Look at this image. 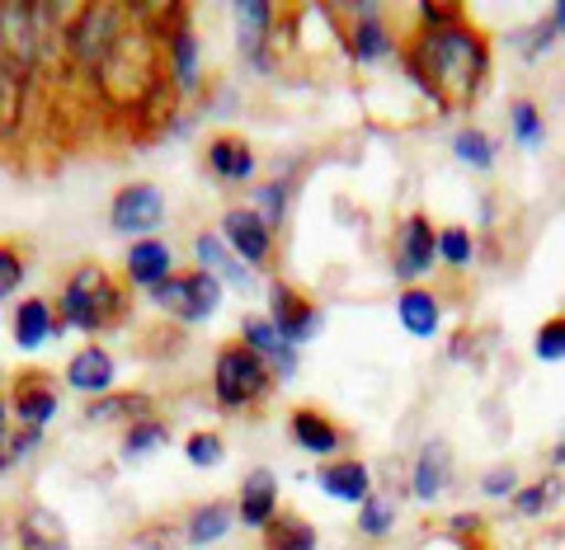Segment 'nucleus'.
<instances>
[{
	"instance_id": "obj_6",
	"label": "nucleus",
	"mask_w": 565,
	"mask_h": 550,
	"mask_svg": "<svg viewBox=\"0 0 565 550\" xmlns=\"http://www.w3.org/2000/svg\"><path fill=\"white\" fill-rule=\"evenodd\" d=\"M269 325H274L292 348H307L311 339H321L326 311L316 306V301H311L302 288H292V282L274 278V282H269Z\"/></svg>"
},
{
	"instance_id": "obj_28",
	"label": "nucleus",
	"mask_w": 565,
	"mask_h": 550,
	"mask_svg": "<svg viewBox=\"0 0 565 550\" xmlns=\"http://www.w3.org/2000/svg\"><path fill=\"white\" fill-rule=\"evenodd\" d=\"M396 315L405 334H415V339H434L438 325H444V301H438L429 288H405L401 301H396Z\"/></svg>"
},
{
	"instance_id": "obj_31",
	"label": "nucleus",
	"mask_w": 565,
	"mask_h": 550,
	"mask_svg": "<svg viewBox=\"0 0 565 550\" xmlns=\"http://www.w3.org/2000/svg\"><path fill=\"white\" fill-rule=\"evenodd\" d=\"M166 438H170V429L161 419H137L132 429H122V438H118V456L122 461H132V456H147V452H156V447H166Z\"/></svg>"
},
{
	"instance_id": "obj_12",
	"label": "nucleus",
	"mask_w": 565,
	"mask_h": 550,
	"mask_svg": "<svg viewBox=\"0 0 565 550\" xmlns=\"http://www.w3.org/2000/svg\"><path fill=\"white\" fill-rule=\"evenodd\" d=\"M57 377L43 367H24L20 377L10 381V414L24 423V429H47L57 419Z\"/></svg>"
},
{
	"instance_id": "obj_20",
	"label": "nucleus",
	"mask_w": 565,
	"mask_h": 550,
	"mask_svg": "<svg viewBox=\"0 0 565 550\" xmlns=\"http://www.w3.org/2000/svg\"><path fill=\"white\" fill-rule=\"evenodd\" d=\"M236 14V39H241V52L250 57V66L269 71V29H274V6L269 0H241L232 10Z\"/></svg>"
},
{
	"instance_id": "obj_16",
	"label": "nucleus",
	"mask_w": 565,
	"mask_h": 550,
	"mask_svg": "<svg viewBox=\"0 0 565 550\" xmlns=\"http://www.w3.org/2000/svg\"><path fill=\"white\" fill-rule=\"evenodd\" d=\"M114 381H118V363H114V353L104 344H85L81 353H71L66 386L76 390V396L99 400V396H109V390H114Z\"/></svg>"
},
{
	"instance_id": "obj_8",
	"label": "nucleus",
	"mask_w": 565,
	"mask_h": 550,
	"mask_svg": "<svg viewBox=\"0 0 565 550\" xmlns=\"http://www.w3.org/2000/svg\"><path fill=\"white\" fill-rule=\"evenodd\" d=\"M340 39H344V52L359 66H377L396 52V33H392V24H386L382 6H344Z\"/></svg>"
},
{
	"instance_id": "obj_19",
	"label": "nucleus",
	"mask_w": 565,
	"mask_h": 550,
	"mask_svg": "<svg viewBox=\"0 0 565 550\" xmlns=\"http://www.w3.org/2000/svg\"><path fill=\"white\" fill-rule=\"evenodd\" d=\"M448 485H452V447L444 438H429L411 466V494L419 504H434V499H444Z\"/></svg>"
},
{
	"instance_id": "obj_2",
	"label": "nucleus",
	"mask_w": 565,
	"mask_h": 550,
	"mask_svg": "<svg viewBox=\"0 0 565 550\" xmlns=\"http://www.w3.org/2000/svg\"><path fill=\"white\" fill-rule=\"evenodd\" d=\"M128 315V288L104 269V263L85 259L66 273L62 292H57V325L66 330H81V334H99V330H114L122 325Z\"/></svg>"
},
{
	"instance_id": "obj_41",
	"label": "nucleus",
	"mask_w": 565,
	"mask_h": 550,
	"mask_svg": "<svg viewBox=\"0 0 565 550\" xmlns=\"http://www.w3.org/2000/svg\"><path fill=\"white\" fill-rule=\"evenodd\" d=\"M43 438H47V429H10V438L0 442V447H6V452H10V461L20 466L24 456H33V452L43 447Z\"/></svg>"
},
{
	"instance_id": "obj_10",
	"label": "nucleus",
	"mask_w": 565,
	"mask_h": 550,
	"mask_svg": "<svg viewBox=\"0 0 565 550\" xmlns=\"http://www.w3.org/2000/svg\"><path fill=\"white\" fill-rule=\"evenodd\" d=\"M217 236L226 240V250H232L250 273L274 263V230L264 226V217L255 207H226Z\"/></svg>"
},
{
	"instance_id": "obj_23",
	"label": "nucleus",
	"mask_w": 565,
	"mask_h": 550,
	"mask_svg": "<svg viewBox=\"0 0 565 550\" xmlns=\"http://www.w3.org/2000/svg\"><path fill=\"white\" fill-rule=\"evenodd\" d=\"M316 485H321V494H330L334 504L359 508L367 494H373V471H367L359 456H344V461H330V466L316 471Z\"/></svg>"
},
{
	"instance_id": "obj_45",
	"label": "nucleus",
	"mask_w": 565,
	"mask_h": 550,
	"mask_svg": "<svg viewBox=\"0 0 565 550\" xmlns=\"http://www.w3.org/2000/svg\"><path fill=\"white\" fill-rule=\"evenodd\" d=\"M10 438V400H0V442Z\"/></svg>"
},
{
	"instance_id": "obj_21",
	"label": "nucleus",
	"mask_w": 565,
	"mask_h": 550,
	"mask_svg": "<svg viewBox=\"0 0 565 550\" xmlns=\"http://www.w3.org/2000/svg\"><path fill=\"white\" fill-rule=\"evenodd\" d=\"M14 541L20 550H71V531L47 504H24L20 522H14Z\"/></svg>"
},
{
	"instance_id": "obj_7",
	"label": "nucleus",
	"mask_w": 565,
	"mask_h": 550,
	"mask_svg": "<svg viewBox=\"0 0 565 550\" xmlns=\"http://www.w3.org/2000/svg\"><path fill=\"white\" fill-rule=\"evenodd\" d=\"M161 57H166V76L174 85V95H199V33H193L184 6H170V20L161 24Z\"/></svg>"
},
{
	"instance_id": "obj_36",
	"label": "nucleus",
	"mask_w": 565,
	"mask_h": 550,
	"mask_svg": "<svg viewBox=\"0 0 565 550\" xmlns=\"http://www.w3.org/2000/svg\"><path fill=\"white\" fill-rule=\"evenodd\" d=\"M452 155L471 170H490L494 165V141L481 132V128H462L452 137Z\"/></svg>"
},
{
	"instance_id": "obj_35",
	"label": "nucleus",
	"mask_w": 565,
	"mask_h": 550,
	"mask_svg": "<svg viewBox=\"0 0 565 550\" xmlns=\"http://www.w3.org/2000/svg\"><path fill=\"white\" fill-rule=\"evenodd\" d=\"M509 128H514V141H519V147H527V151H537L542 137H546L542 114H537L533 99H514V104H509Z\"/></svg>"
},
{
	"instance_id": "obj_34",
	"label": "nucleus",
	"mask_w": 565,
	"mask_h": 550,
	"mask_svg": "<svg viewBox=\"0 0 565 550\" xmlns=\"http://www.w3.org/2000/svg\"><path fill=\"white\" fill-rule=\"evenodd\" d=\"M438 259H444L448 269L462 273L467 263L476 259V236L467 226H438Z\"/></svg>"
},
{
	"instance_id": "obj_48",
	"label": "nucleus",
	"mask_w": 565,
	"mask_h": 550,
	"mask_svg": "<svg viewBox=\"0 0 565 550\" xmlns=\"http://www.w3.org/2000/svg\"><path fill=\"white\" fill-rule=\"evenodd\" d=\"M552 461H556V466H565V438H561V447H556V456H552Z\"/></svg>"
},
{
	"instance_id": "obj_46",
	"label": "nucleus",
	"mask_w": 565,
	"mask_h": 550,
	"mask_svg": "<svg viewBox=\"0 0 565 550\" xmlns=\"http://www.w3.org/2000/svg\"><path fill=\"white\" fill-rule=\"evenodd\" d=\"M14 471V461H10V452L6 447H0V475H10Z\"/></svg>"
},
{
	"instance_id": "obj_24",
	"label": "nucleus",
	"mask_w": 565,
	"mask_h": 550,
	"mask_svg": "<svg viewBox=\"0 0 565 550\" xmlns=\"http://www.w3.org/2000/svg\"><path fill=\"white\" fill-rule=\"evenodd\" d=\"M10 334H14V344H20L24 353L43 348V344L52 339V334H57V339H62V325H57V306H52L47 296H24L20 306H14Z\"/></svg>"
},
{
	"instance_id": "obj_17",
	"label": "nucleus",
	"mask_w": 565,
	"mask_h": 550,
	"mask_svg": "<svg viewBox=\"0 0 565 550\" xmlns=\"http://www.w3.org/2000/svg\"><path fill=\"white\" fill-rule=\"evenodd\" d=\"M278 513H282V504H278V475L269 466L245 471L241 494H236V518L250 527V531H264V527L278 518Z\"/></svg>"
},
{
	"instance_id": "obj_5",
	"label": "nucleus",
	"mask_w": 565,
	"mask_h": 550,
	"mask_svg": "<svg viewBox=\"0 0 565 550\" xmlns=\"http://www.w3.org/2000/svg\"><path fill=\"white\" fill-rule=\"evenodd\" d=\"M151 301H156V311L170 315V321H180V325H203V321H212V315H217V306H222V282L212 278V273H203V269H189V273L166 278L161 288L151 292Z\"/></svg>"
},
{
	"instance_id": "obj_18",
	"label": "nucleus",
	"mask_w": 565,
	"mask_h": 550,
	"mask_svg": "<svg viewBox=\"0 0 565 550\" xmlns=\"http://www.w3.org/2000/svg\"><path fill=\"white\" fill-rule=\"evenodd\" d=\"M122 278H128V288H141V292H156L166 278H174V250L166 240H132L128 255H122Z\"/></svg>"
},
{
	"instance_id": "obj_4",
	"label": "nucleus",
	"mask_w": 565,
	"mask_h": 550,
	"mask_svg": "<svg viewBox=\"0 0 565 550\" xmlns=\"http://www.w3.org/2000/svg\"><path fill=\"white\" fill-rule=\"evenodd\" d=\"M122 29H128V6H109V0L81 6L66 24V62L85 71V76H95Z\"/></svg>"
},
{
	"instance_id": "obj_43",
	"label": "nucleus",
	"mask_w": 565,
	"mask_h": 550,
	"mask_svg": "<svg viewBox=\"0 0 565 550\" xmlns=\"http://www.w3.org/2000/svg\"><path fill=\"white\" fill-rule=\"evenodd\" d=\"M476 531H481V518H476V513H457L452 518V537H476Z\"/></svg>"
},
{
	"instance_id": "obj_44",
	"label": "nucleus",
	"mask_w": 565,
	"mask_h": 550,
	"mask_svg": "<svg viewBox=\"0 0 565 550\" xmlns=\"http://www.w3.org/2000/svg\"><path fill=\"white\" fill-rule=\"evenodd\" d=\"M546 24H552L556 33H565V0H556V6H552V14H546Z\"/></svg>"
},
{
	"instance_id": "obj_29",
	"label": "nucleus",
	"mask_w": 565,
	"mask_h": 550,
	"mask_svg": "<svg viewBox=\"0 0 565 550\" xmlns=\"http://www.w3.org/2000/svg\"><path fill=\"white\" fill-rule=\"evenodd\" d=\"M264 537V550H316L321 546V531H316L302 513H292V508H282L278 518L259 531Z\"/></svg>"
},
{
	"instance_id": "obj_38",
	"label": "nucleus",
	"mask_w": 565,
	"mask_h": 550,
	"mask_svg": "<svg viewBox=\"0 0 565 550\" xmlns=\"http://www.w3.org/2000/svg\"><path fill=\"white\" fill-rule=\"evenodd\" d=\"M288 198H292V188L282 184V180H269V184H259V193H255V212L264 217V226L269 230H278L282 226V217H288Z\"/></svg>"
},
{
	"instance_id": "obj_26",
	"label": "nucleus",
	"mask_w": 565,
	"mask_h": 550,
	"mask_svg": "<svg viewBox=\"0 0 565 550\" xmlns=\"http://www.w3.org/2000/svg\"><path fill=\"white\" fill-rule=\"evenodd\" d=\"M236 527V508L226 504V499H207V504H199L184 518V546H193V550H207V546H217V541H226V531Z\"/></svg>"
},
{
	"instance_id": "obj_47",
	"label": "nucleus",
	"mask_w": 565,
	"mask_h": 550,
	"mask_svg": "<svg viewBox=\"0 0 565 550\" xmlns=\"http://www.w3.org/2000/svg\"><path fill=\"white\" fill-rule=\"evenodd\" d=\"M6 546H10V527H6V522H0V550H6Z\"/></svg>"
},
{
	"instance_id": "obj_33",
	"label": "nucleus",
	"mask_w": 565,
	"mask_h": 550,
	"mask_svg": "<svg viewBox=\"0 0 565 550\" xmlns=\"http://www.w3.org/2000/svg\"><path fill=\"white\" fill-rule=\"evenodd\" d=\"M222 456H226V438L217 429H193L184 438V461H189V466L212 471V466H222Z\"/></svg>"
},
{
	"instance_id": "obj_13",
	"label": "nucleus",
	"mask_w": 565,
	"mask_h": 550,
	"mask_svg": "<svg viewBox=\"0 0 565 550\" xmlns=\"http://www.w3.org/2000/svg\"><path fill=\"white\" fill-rule=\"evenodd\" d=\"M203 165L217 184H250L259 174V155L241 132H217L203 151Z\"/></svg>"
},
{
	"instance_id": "obj_14",
	"label": "nucleus",
	"mask_w": 565,
	"mask_h": 550,
	"mask_svg": "<svg viewBox=\"0 0 565 550\" xmlns=\"http://www.w3.org/2000/svg\"><path fill=\"white\" fill-rule=\"evenodd\" d=\"M288 433H292V442H297V447H302L307 456H321V461L340 456L344 442H349V433H344L326 410H316V405H297V410L288 414Z\"/></svg>"
},
{
	"instance_id": "obj_9",
	"label": "nucleus",
	"mask_w": 565,
	"mask_h": 550,
	"mask_svg": "<svg viewBox=\"0 0 565 550\" xmlns=\"http://www.w3.org/2000/svg\"><path fill=\"white\" fill-rule=\"evenodd\" d=\"M161 222H166V193L156 188L151 180H132V184H122V188L114 193V203H109V226L118 230V236L147 240Z\"/></svg>"
},
{
	"instance_id": "obj_39",
	"label": "nucleus",
	"mask_w": 565,
	"mask_h": 550,
	"mask_svg": "<svg viewBox=\"0 0 565 550\" xmlns=\"http://www.w3.org/2000/svg\"><path fill=\"white\" fill-rule=\"evenodd\" d=\"M24 278H29L24 250H20V245H0V301H10L14 292H20Z\"/></svg>"
},
{
	"instance_id": "obj_11",
	"label": "nucleus",
	"mask_w": 565,
	"mask_h": 550,
	"mask_svg": "<svg viewBox=\"0 0 565 550\" xmlns=\"http://www.w3.org/2000/svg\"><path fill=\"white\" fill-rule=\"evenodd\" d=\"M438 259V226L424 217V212H411V217H401L396 226V250H392V273L401 282H415L434 269Z\"/></svg>"
},
{
	"instance_id": "obj_22",
	"label": "nucleus",
	"mask_w": 565,
	"mask_h": 550,
	"mask_svg": "<svg viewBox=\"0 0 565 550\" xmlns=\"http://www.w3.org/2000/svg\"><path fill=\"white\" fill-rule=\"evenodd\" d=\"M193 259H199V269L212 273L217 282H232V288H241V292L255 288V273L226 250V240L217 236V230H199V236H193Z\"/></svg>"
},
{
	"instance_id": "obj_27",
	"label": "nucleus",
	"mask_w": 565,
	"mask_h": 550,
	"mask_svg": "<svg viewBox=\"0 0 565 550\" xmlns=\"http://www.w3.org/2000/svg\"><path fill=\"white\" fill-rule=\"evenodd\" d=\"M29 80L6 52H0V141H10L24 128V99H29Z\"/></svg>"
},
{
	"instance_id": "obj_3",
	"label": "nucleus",
	"mask_w": 565,
	"mask_h": 550,
	"mask_svg": "<svg viewBox=\"0 0 565 550\" xmlns=\"http://www.w3.org/2000/svg\"><path fill=\"white\" fill-rule=\"evenodd\" d=\"M274 396V371L264 367L241 339H226L212 358V400L226 414H245Z\"/></svg>"
},
{
	"instance_id": "obj_32",
	"label": "nucleus",
	"mask_w": 565,
	"mask_h": 550,
	"mask_svg": "<svg viewBox=\"0 0 565 550\" xmlns=\"http://www.w3.org/2000/svg\"><path fill=\"white\" fill-rule=\"evenodd\" d=\"M359 531L367 541H382L396 531V499H386V494H367L359 504Z\"/></svg>"
},
{
	"instance_id": "obj_1",
	"label": "nucleus",
	"mask_w": 565,
	"mask_h": 550,
	"mask_svg": "<svg viewBox=\"0 0 565 550\" xmlns=\"http://www.w3.org/2000/svg\"><path fill=\"white\" fill-rule=\"evenodd\" d=\"M405 76L444 114L457 104H471L490 76V39L471 20L415 29V39L405 43Z\"/></svg>"
},
{
	"instance_id": "obj_25",
	"label": "nucleus",
	"mask_w": 565,
	"mask_h": 550,
	"mask_svg": "<svg viewBox=\"0 0 565 550\" xmlns=\"http://www.w3.org/2000/svg\"><path fill=\"white\" fill-rule=\"evenodd\" d=\"M151 410H156V400L147 390H109L99 400H85L81 423H122V429H132L137 419H151Z\"/></svg>"
},
{
	"instance_id": "obj_42",
	"label": "nucleus",
	"mask_w": 565,
	"mask_h": 550,
	"mask_svg": "<svg viewBox=\"0 0 565 550\" xmlns=\"http://www.w3.org/2000/svg\"><path fill=\"white\" fill-rule=\"evenodd\" d=\"M552 43H556V29L546 24V20H537L533 29L523 33V62H537V57H542V52L552 47Z\"/></svg>"
},
{
	"instance_id": "obj_37",
	"label": "nucleus",
	"mask_w": 565,
	"mask_h": 550,
	"mask_svg": "<svg viewBox=\"0 0 565 550\" xmlns=\"http://www.w3.org/2000/svg\"><path fill=\"white\" fill-rule=\"evenodd\" d=\"M533 358L537 363H565V315H546V325H537Z\"/></svg>"
},
{
	"instance_id": "obj_30",
	"label": "nucleus",
	"mask_w": 565,
	"mask_h": 550,
	"mask_svg": "<svg viewBox=\"0 0 565 550\" xmlns=\"http://www.w3.org/2000/svg\"><path fill=\"white\" fill-rule=\"evenodd\" d=\"M561 494H565L561 475H542V481H533V485H519V494H514L509 504H514L519 518H542V513H552V508H556Z\"/></svg>"
},
{
	"instance_id": "obj_40",
	"label": "nucleus",
	"mask_w": 565,
	"mask_h": 550,
	"mask_svg": "<svg viewBox=\"0 0 565 550\" xmlns=\"http://www.w3.org/2000/svg\"><path fill=\"white\" fill-rule=\"evenodd\" d=\"M481 494L486 499H514L519 494V471L514 466H490L481 475Z\"/></svg>"
},
{
	"instance_id": "obj_15",
	"label": "nucleus",
	"mask_w": 565,
	"mask_h": 550,
	"mask_svg": "<svg viewBox=\"0 0 565 550\" xmlns=\"http://www.w3.org/2000/svg\"><path fill=\"white\" fill-rule=\"evenodd\" d=\"M236 339L250 348L264 367L274 371V381H292V377H297V348L282 339V334H278L269 321H264V315H245Z\"/></svg>"
}]
</instances>
